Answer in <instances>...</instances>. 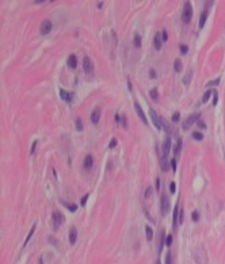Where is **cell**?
<instances>
[{"instance_id":"35","label":"cell","mask_w":225,"mask_h":264,"mask_svg":"<svg viewBox=\"0 0 225 264\" xmlns=\"http://www.w3.org/2000/svg\"><path fill=\"white\" fill-rule=\"evenodd\" d=\"M220 81H221V79H216V80H212V81H209V83H208V86H217V84L220 83Z\"/></svg>"},{"instance_id":"15","label":"cell","mask_w":225,"mask_h":264,"mask_svg":"<svg viewBox=\"0 0 225 264\" xmlns=\"http://www.w3.org/2000/svg\"><path fill=\"white\" fill-rule=\"evenodd\" d=\"M206 19H208V10H205L202 14H201V18H200V23H198V27L200 29H202L203 26H205V22Z\"/></svg>"},{"instance_id":"30","label":"cell","mask_w":225,"mask_h":264,"mask_svg":"<svg viewBox=\"0 0 225 264\" xmlns=\"http://www.w3.org/2000/svg\"><path fill=\"white\" fill-rule=\"evenodd\" d=\"M117 144H118V141H117V138H112V140L110 141V144H109V148H110V149H112V148H115V147H117Z\"/></svg>"},{"instance_id":"27","label":"cell","mask_w":225,"mask_h":264,"mask_svg":"<svg viewBox=\"0 0 225 264\" xmlns=\"http://www.w3.org/2000/svg\"><path fill=\"white\" fill-rule=\"evenodd\" d=\"M193 138H194V140H197V141H201L203 138V134L200 133V131H194V133H193Z\"/></svg>"},{"instance_id":"22","label":"cell","mask_w":225,"mask_h":264,"mask_svg":"<svg viewBox=\"0 0 225 264\" xmlns=\"http://www.w3.org/2000/svg\"><path fill=\"white\" fill-rule=\"evenodd\" d=\"M182 61L179 60V58H176V60L174 61V69L176 70V72H180V70H182Z\"/></svg>"},{"instance_id":"48","label":"cell","mask_w":225,"mask_h":264,"mask_svg":"<svg viewBox=\"0 0 225 264\" xmlns=\"http://www.w3.org/2000/svg\"><path fill=\"white\" fill-rule=\"evenodd\" d=\"M170 191L172 192V194L175 192V183H171V184H170Z\"/></svg>"},{"instance_id":"17","label":"cell","mask_w":225,"mask_h":264,"mask_svg":"<svg viewBox=\"0 0 225 264\" xmlns=\"http://www.w3.org/2000/svg\"><path fill=\"white\" fill-rule=\"evenodd\" d=\"M161 42H163V39H161V34H156L155 35V48L158 49V50H160L161 49Z\"/></svg>"},{"instance_id":"24","label":"cell","mask_w":225,"mask_h":264,"mask_svg":"<svg viewBox=\"0 0 225 264\" xmlns=\"http://www.w3.org/2000/svg\"><path fill=\"white\" fill-rule=\"evenodd\" d=\"M62 203H64V206L67 207L69 211H72V213H75V211L77 210V206H76V205H69V203H65V202H62Z\"/></svg>"},{"instance_id":"37","label":"cell","mask_w":225,"mask_h":264,"mask_svg":"<svg viewBox=\"0 0 225 264\" xmlns=\"http://www.w3.org/2000/svg\"><path fill=\"white\" fill-rule=\"evenodd\" d=\"M191 217H193V221H194V222H197V221L200 220V213H198V211H194Z\"/></svg>"},{"instance_id":"2","label":"cell","mask_w":225,"mask_h":264,"mask_svg":"<svg viewBox=\"0 0 225 264\" xmlns=\"http://www.w3.org/2000/svg\"><path fill=\"white\" fill-rule=\"evenodd\" d=\"M53 225H54V229H57L58 226H61L62 223H64V217H62V214L60 213V211H54L53 213Z\"/></svg>"},{"instance_id":"40","label":"cell","mask_w":225,"mask_h":264,"mask_svg":"<svg viewBox=\"0 0 225 264\" xmlns=\"http://www.w3.org/2000/svg\"><path fill=\"white\" fill-rule=\"evenodd\" d=\"M151 194H152V187H148V188H147V191L144 192V197L149 198V197H151Z\"/></svg>"},{"instance_id":"7","label":"cell","mask_w":225,"mask_h":264,"mask_svg":"<svg viewBox=\"0 0 225 264\" xmlns=\"http://www.w3.org/2000/svg\"><path fill=\"white\" fill-rule=\"evenodd\" d=\"M100 112H102V110H100L99 106H98V107L92 111V114H91V122H92L94 125H97L98 122H99V119H100Z\"/></svg>"},{"instance_id":"9","label":"cell","mask_w":225,"mask_h":264,"mask_svg":"<svg viewBox=\"0 0 225 264\" xmlns=\"http://www.w3.org/2000/svg\"><path fill=\"white\" fill-rule=\"evenodd\" d=\"M58 92H60L61 99H62V100H65V102H72V100H73V94H72V92H65L62 88L58 89Z\"/></svg>"},{"instance_id":"29","label":"cell","mask_w":225,"mask_h":264,"mask_svg":"<svg viewBox=\"0 0 225 264\" xmlns=\"http://www.w3.org/2000/svg\"><path fill=\"white\" fill-rule=\"evenodd\" d=\"M149 95H151V98L152 99H158V89H151L149 91Z\"/></svg>"},{"instance_id":"43","label":"cell","mask_w":225,"mask_h":264,"mask_svg":"<svg viewBox=\"0 0 225 264\" xmlns=\"http://www.w3.org/2000/svg\"><path fill=\"white\" fill-rule=\"evenodd\" d=\"M121 122H122L123 127H125V129H128V122H126V117H125V115H123V117H121Z\"/></svg>"},{"instance_id":"25","label":"cell","mask_w":225,"mask_h":264,"mask_svg":"<svg viewBox=\"0 0 225 264\" xmlns=\"http://www.w3.org/2000/svg\"><path fill=\"white\" fill-rule=\"evenodd\" d=\"M210 95H213V91H208V92L203 94V96H202V103L208 102V100L210 99Z\"/></svg>"},{"instance_id":"31","label":"cell","mask_w":225,"mask_h":264,"mask_svg":"<svg viewBox=\"0 0 225 264\" xmlns=\"http://www.w3.org/2000/svg\"><path fill=\"white\" fill-rule=\"evenodd\" d=\"M217 100H218V94L217 91H213V106L217 104Z\"/></svg>"},{"instance_id":"3","label":"cell","mask_w":225,"mask_h":264,"mask_svg":"<svg viewBox=\"0 0 225 264\" xmlns=\"http://www.w3.org/2000/svg\"><path fill=\"white\" fill-rule=\"evenodd\" d=\"M149 115H151V119H152V122H153V125H155V127L158 129V130H160L161 129V122H160V118H159V115L155 112V110L153 108H149Z\"/></svg>"},{"instance_id":"16","label":"cell","mask_w":225,"mask_h":264,"mask_svg":"<svg viewBox=\"0 0 225 264\" xmlns=\"http://www.w3.org/2000/svg\"><path fill=\"white\" fill-rule=\"evenodd\" d=\"M164 244H165V233H164V230H160V239H159V252H161Z\"/></svg>"},{"instance_id":"12","label":"cell","mask_w":225,"mask_h":264,"mask_svg":"<svg viewBox=\"0 0 225 264\" xmlns=\"http://www.w3.org/2000/svg\"><path fill=\"white\" fill-rule=\"evenodd\" d=\"M76 239H77V229L75 226H72L71 230H69V242L71 244H75L76 242Z\"/></svg>"},{"instance_id":"14","label":"cell","mask_w":225,"mask_h":264,"mask_svg":"<svg viewBox=\"0 0 225 264\" xmlns=\"http://www.w3.org/2000/svg\"><path fill=\"white\" fill-rule=\"evenodd\" d=\"M68 67L69 68H76L77 67V58L75 54H71L69 57H68Z\"/></svg>"},{"instance_id":"23","label":"cell","mask_w":225,"mask_h":264,"mask_svg":"<svg viewBox=\"0 0 225 264\" xmlns=\"http://www.w3.org/2000/svg\"><path fill=\"white\" fill-rule=\"evenodd\" d=\"M160 164H161V169H163L164 172L167 171V169H168V165H167V157H161Z\"/></svg>"},{"instance_id":"5","label":"cell","mask_w":225,"mask_h":264,"mask_svg":"<svg viewBox=\"0 0 225 264\" xmlns=\"http://www.w3.org/2000/svg\"><path fill=\"white\" fill-rule=\"evenodd\" d=\"M83 68H84V72H86V73H92L94 65H92V62H91L90 57H84L83 58Z\"/></svg>"},{"instance_id":"6","label":"cell","mask_w":225,"mask_h":264,"mask_svg":"<svg viewBox=\"0 0 225 264\" xmlns=\"http://www.w3.org/2000/svg\"><path fill=\"white\" fill-rule=\"evenodd\" d=\"M200 117H201V115H198V114H193L191 117H189V118L186 119V121H184V123H183V129H189V127L191 126V125H193L195 121L201 119Z\"/></svg>"},{"instance_id":"46","label":"cell","mask_w":225,"mask_h":264,"mask_svg":"<svg viewBox=\"0 0 225 264\" xmlns=\"http://www.w3.org/2000/svg\"><path fill=\"white\" fill-rule=\"evenodd\" d=\"M149 77H151V79H155V77H156V72H155V69L149 70Z\"/></svg>"},{"instance_id":"51","label":"cell","mask_w":225,"mask_h":264,"mask_svg":"<svg viewBox=\"0 0 225 264\" xmlns=\"http://www.w3.org/2000/svg\"><path fill=\"white\" fill-rule=\"evenodd\" d=\"M156 264H160V261H159V260H158V261H156Z\"/></svg>"},{"instance_id":"20","label":"cell","mask_w":225,"mask_h":264,"mask_svg":"<svg viewBox=\"0 0 225 264\" xmlns=\"http://www.w3.org/2000/svg\"><path fill=\"white\" fill-rule=\"evenodd\" d=\"M133 44H134L136 48H140V46H141V37H140V34H134V38H133Z\"/></svg>"},{"instance_id":"10","label":"cell","mask_w":225,"mask_h":264,"mask_svg":"<svg viewBox=\"0 0 225 264\" xmlns=\"http://www.w3.org/2000/svg\"><path fill=\"white\" fill-rule=\"evenodd\" d=\"M134 108H136V111H137L138 117H140V119H141V121L144 122L145 125L148 123V121H147V117H145V114H144V112H142V108H141V106L138 104L137 102H134Z\"/></svg>"},{"instance_id":"41","label":"cell","mask_w":225,"mask_h":264,"mask_svg":"<svg viewBox=\"0 0 225 264\" xmlns=\"http://www.w3.org/2000/svg\"><path fill=\"white\" fill-rule=\"evenodd\" d=\"M171 167H172V171H176V159H172L171 160Z\"/></svg>"},{"instance_id":"38","label":"cell","mask_w":225,"mask_h":264,"mask_svg":"<svg viewBox=\"0 0 225 264\" xmlns=\"http://www.w3.org/2000/svg\"><path fill=\"white\" fill-rule=\"evenodd\" d=\"M171 244H172V236L168 234V236H167V239H165V245H167V247H170Z\"/></svg>"},{"instance_id":"11","label":"cell","mask_w":225,"mask_h":264,"mask_svg":"<svg viewBox=\"0 0 225 264\" xmlns=\"http://www.w3.org/2000/svg\"><path fill=\"white\" fill-rule=\"evenodd\" d=\"M170 149H171V138H167L163 145V157H167V154L170 153Z\"/></svg>"},{"instance_id":"44","label":"cell","mask_w":225,"mask_h":264,"mask_svg":"<svg viewBox=\"0 0 225 264\" xmlns=\"http://www.w3.org/2000/svg\"><path fill=\"white\" fill-rule=\"evenodd\" d=\"M165 264H171V252H167V256H165Z\"/></svg>"},{"instance_id":"18","label":"cell","mask_w":225,"mask_h":264,"mask_svg":"<svg viewBox=\"0 0 225 264\" xmlns=\"http://www.w3.org/2000/svg\"><path fill=\"white\" fill-rule=\"evenodd\" d=\"M36 228H37V223H34V225L31 226V229H30V232H29V236L26 237V240H25V244H23V247H26V245L29 244L30 239H31V237H33V234H34V230H36Z\"/></svg>"},{"instance_id":"4","label":"cell","mask_w":225,"mask_h":264,"mask_svg":"<svg viewBox=\"0 0 225 264\" xmlns=\"http://www.w3.org/2000/svg\"><path fill=\"white\" fill-rule=\"evenodd\" d=\"M41 34L42 35H46V34H49V33L52 31V22L49 19H45L44 22H42V25H41Z\"/></svg>"},{"instance_id":"32","label":"cell","mask_w":225,"mask_h":264,"mask_svg":"<svg viewBox=\"0 0 225 264\" xmlns=\"http://www.w3.org/2000/svg\"><path fill=\"white\" fill-rule=\"evenodd\" d=\"M161 39H163V42H167V39H168L167 30H163V31H161Z\"/></svg>"},{"instance_id":"45","label":"cell","mask_w":225,"mask_h":264,"mask_svg":"<svg viewBox=\"0 0 225 264\" xmlns=\"http://www.w3.org/2000/svg\"><path fill=\"white\" fill-rule=\"evenodd\" d=\"M183 222V210H182V207H180V211H179V225Z\"/></svg>"},{"instance_id":"33","label":"cell","mask_w":225,"mask_h":264,"mask_svg":"<svg viewBox=\"0 0 225 264\" xmlns=\"http://www.w3.org/2000/svg\"><path fill=\"white\" fill-rule=\"evenodd\" d=\"M88 198H90V194H86L83 198H81V201H80V205H81V206H86V202H87Z\"/></svg>"},{"instance_id":"26","label":"cell","mask_w":225,"mask_h":264,"mask_svg":"<svg viewBox=\"0 0 225 264\" xmlns=\"http://www.w3.org/2000/svg\"><path fill=\"white\" fill-rule=\"evenodd\" d=\"M180 148H182V140H180V138H178L176 147H175V149H174V153H175V154H179V152H180Z\"/></svg>"},{"instance_id":"50","label":"cell","mask_w":225,"mask_h":264,"mask_svg":"<svg viewBox=\"0 0 225 264\" xmlns=\"http://www.w3.org/2000/svg\"><path fill=\"white\" fill-rule=\"evenodd\" d=\"M119 119H121V117H119V115L117 114V115H115V121H117V122H119Z\"/></svg>"},{"instance_id":"8","label":"cell","mask_w":225,"mask_h":264,"mask_svg":"<svg viewBox=\"0 0 225 264\" xmlns=\"http://www.w3.org/2000/svg\"><path fill=\"white\" fill-rule=\"evenodd\" d=\"M168 207H170V202H168V199H167V195L163 194L161 195V213H163V215L167 214Z\"/></svg>"},{"instance_id":"49","label":"cell","mask_w":225,"mask_h":264,"mask_svg":"<svg viewBox=\"0 0 225 264\" xmlns=\"http://www.w3.org/2000/svg\"><path fill=\"white\" fill-rule=\"evenodd\" d=\"M160 188V179L156 178V190H159Z\"/></svg>"},{"instance_id":"19","label":"cell","mask_w":225,"mask_h":264,"mask_svg":"<svg viewBox=\"0 0 225 264\" xmlns=\"http://www.w3.org/2000/svg\"><path fill=\"white\" fill-rule=\"evenodd\" d=\"M145 233H147V240L151 241V240L153 239V230H152L149 226H145Z\"/></svg>"},{"instance_id":"36","label":"cell","mask_w":225,"mask_h":264,"mask_svg":"<svg viewBox=\"0 0 225 264\" xmlns=\"http://www.w3.org/2000/svg\"><path fill=\"white\" fill-rule=\"evenodd\" d=\"M190 80H191V73L186 75V76L183 77V83H184V84H189V83H190Z\"/></svg>"},{"instance_id":"39","label":"cell","mask_w":225,"mask_h":264,"mask_svg":"<svg viewBox=\"0 0 225 264\" xmlns=\"http://www.w3.org/2000/svg\"><path fill=\"white\" fill-rule=\"evenodd\" d=\"M197 125H198L201 129H206V125H205V122H203L202 119H198V121H197Z\"/></svg>"},{"instance_id":"47","label":"cell","mask_w":225,"mask_h":264,"mask_svg":"<svg viewBox=\"0 0 225 264\" xmlns=\"http://www.w3.org/2000/svg\"><path fill=\"white\" fill-rule=\"evenodd\" d=\"M36 147H37V141H34V142H33V147H31V150H30V152H31V154L36 152Z\"/></svg>"},{"instance_id":"34","label":"cell","mask_w":225,"mask_h":264,"mask_svg":"<svg viewBox=\"0 0 225 264\" xmlns=\"http://www.w3.org/2000/svg\"><path fill=\"white\" fill-rule=\"evenodd\" d=\"M179 48H180V53H182V54H186L187 51H189V48H187L186 45H180Z\"/></svg>"},{"instance_id":"42","label":"cell","mask_w":225,"mask_h":264,"mask_svg":"<svg viewBox=\"0 0 225 264\" xmlns=\"http://www.w3.org/2000/svg\"><path fill=\"white\" fill-rule=\"evenodd\" d=\"M179 118H180V114H179V112H174V115H172V121L176 122V121H179Z\"/></svg>"},{"instance_id":"13","label":"cell","mask_w":225,"mask_h":264,"mask_svg":"<svg viewBox=\"0 0 225 264\" xmlns=\"http://www.w3.org/2000/svg\"><path fill=\"white\" fill-rule=\"evenodd\" d=\"M92 165H94V157L91 156V154H88V156H86V159H84V168L91 169Z\"/></svg>"},{"instance_id":"21","label":"cell","mask_w":225,"mask_h":264,"mask_svg":"<svg viewBox=\"0 0 225 264\" xmlns=\"http://www.w3.org/2000/svg\"><path fill=\"white\" fill-rule=\"evenodd\" d=\"M179 211H180V207H178V205H176L174 209V229H176V225H178L176 220H178V213H179Z\"/></svg>"},{"instance_id":"28","label":"cell","mask_w":225,"mask_h":264,"mask_svg":"<svg viewBox=\"0 0 225 264\" xmlns=\"http://www.w3.org/2000/svg\"><path fill=\"white\" fill-rule=\"evenodd\" d=\"M76 129H77L79 131L83 130V122H81L80 118H77V119H76Z\"/></svg>"},{"instance_id":"1","label":"cell","mask_w":225,"mask_h":264,"mask_svg":"<svg viewBox=\"0 0 225 264\" xmlns=\"http://www.w3.org/2000/svg\"><path fill=\"white\" fill-rule=\"evenodd\" d=\"M193 18V7H191V3L190 1H186L184 3V8H183V12H182V20L184 23H189Z\"/></svg>"}]
</instances>
